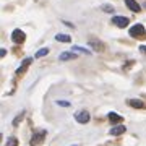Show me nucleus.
Segmentation results:
<instances>
[{"instance_id":"obj_6","label":"nucleus","mask_w":146,"mask_h":146,"mask_svg":"<svg viewBox=\"0 0 146 146\" xmlns=\"http://www.w3.org/2000/svg\"><path fill=\"white\" fill-rule=\"evenodd\" d=\"M75 119H76V122H80V123H88L91 117H89L88 110H81V112H76V114H75Z\"/></svg>"},{"instance_id":"obj_20","label":"nucleus","mask_w":146,"mask_h":146,"mask_svg":"<svg viewBox=\"0 0 146 146\" xmlns=\"http://www.w3.org/2000/svg\"><path fill=\"white\" fill-rule=\"evenodd\" d=\"M63 25H65V26H68V28H75V26H73V23H70V21H65V20H63Z\"/></svg>"},{"instance_id":"obj_13","label":"nucleus","mask_w":146,"mask_h":146,"mask_svg":"<svg viewBox=\"0 0 146 146\" xmlns=\"http://www.w3.org/2000/svg\"><path fill=\"white\" fill-rule=\"evenodd\" d=\"M55 39H57L58 42H72V37L68 36V34H57Z\"/></svg>"},{"instance_id":"obj_10","label":"nucleus","mask_w":146,"mask_h":146,"mask_svg":"<svg viewBox=\"0 0 146 146\" xmlns=\"http://www.w3.org/2000/svg\"><path fill=\"white\" fill-rule=\"evenodd\" d=\"M76 58V54H72V52H63L60 54V60L65 62V60H75Z\"/></svg>"},{"instance_id":"obj_11","label":"nucleus","mask_w":146,"mask_h":146,"mask_svg":"<svg viewBox=\"0 0 146 146\" xmlns=\"http://www.w3.org/2000/svg\"><path fill=\"white\" fill-rule=\"evenodd\" d=\"M125 127L123 125H119V127H114V128H110V135H122V133H125Z\"/></svg>"},{"instance_id":"obj_8","label":"nucleus","mask_w":146,"mask_h":146,"mask_svg":"<svg viewBox=\"0 0 146 146\" xmlns=\"http://www.w3.org/2000/svg\"><path fill=\"white\" fill-rule=\"evenodd\" d=\"M31 62H33V58H25V60H23V63H21V67L16 70V75H21V73H23L28 67H29V65H31Z\"/></svg>"},{"instance_id":"obj_5","label":"nucleus","mask_w":146,"mask_h":146,"mask_svg":"<svg viewBox=\"0 0 146 146\" xmlns=\"http://www.w3.org/2000/svg\"><path fill=\"white\" fill-rule=\"evenodd\" d=\"M44 136H46V130H42V131H36L34 135L31 136V146H37L39 143H41L42 140H44Z\"/></svg>"},{"instance_id":"obj_21","label":"nucleus","mask_w":146,"mask_h":146,"mask_svg":"<svg viewBox=\"0 0 146 146\" xmlns=\"http://www.w3.org/2000/svg\"><path fill=\"white\" fill-rule=\"evenodd\" d=\"M7 55V50L5 49H0V57H5Z\"/></svg>"},{"instance_id":"obj_4","label":"nucleus","mask_w":146,"mask_h":146,"mask_svg":"<svg viewBox=\"0 0 146 146\" xmlns=\"http://www.w3.org/2000/svg\"><path fill=\"white\" fill-rule=\"evenodd\" d=\"M112 25H115L117 28H127L128 26V18H125V16H114L112 18Z\"/></svg>"},{"instance_id":"obj_2","label":"nucleus","mask_w":146,"mask_h":146,"mask_svg":"<svg viewBox=\"0 0 146 146\" xmlns=\"http://www.w3.org/2000/svg\"><path fill=\"white\" fill-rule=\"evenodd\" d=\"M88 44H89V47H93V52H102L106 49L104 42H101L99 39H96V37H91Z\"/></svg>"},{"instance_id":"obj_3","label":"nucleus","mask_w":146,"mask_h":146,"mask_svg":"<svg viewBox=\"0 0 146 146\" xmlns=\"http://www.w3.org/2000/svg\"><path fill=\"white\" fill-rule=\"evenodd\" d=\"M25 39H26V34L21 29H15V31L11 33V41L15 42V44H23Z\"/></svg>"},{"instance_id":"obj_7","label":"nucleus","mask_w":146,"mask_h":146,"mask_svg":"<svg viewBox=\"0 0 146 146\" xmlns=\"http://www.w3.org/2000/svg\"><path fill=\"white\" fill-rule=\"evenodd\" d=\"M125 5L128 7L131 11H135V13H140L141 11V7L136 3V0H125Z\"/></svg>"},{"instance_id":"obj_14","label":"nucleus","mask_w":146,"mask_h":146,"mask_svg":"<svg viewBox=\"0 0 146 146\" xmlns=\"http://www.w3.org/2000/svg\"><path fill=\"white\" fill-rule=\"evenodd\" d=\"M47 54H49V49L47 47H44V49H39L36 52V58H41V57H46Z\"/></svg>"},{"instance_id":"obj_18","label":"nucleus","mask_w":146,"mask_h":146,"mask_svg":"<svg viewBox=\"0 0 146 146\" xmlns=\"http://www.w3.org/2000/svg\"><path fill=\"white\" fill-rule=\"evenodd\" d=\"M23 117H25V112H20V115H18V117H16V119L13 120V125H18L21 120H23Z\"/></svg>"},{"instance_id":"obj_22","label":"nucleus","mask_w":146,"mask_h":146,"mask_svg":"<svg viewBox=\"0 0 146 146\" xmlns=\"http://www.w3.org/2000/svg\"><path fill=\"white\" fill-rule=\"evenodd\" d=\"M140 50H141L143 54H146V46H141V47H140Z\"/></svg>"},{"instance_id":"obj_23","label":"nucleus","mask_w":146,"mask_h":146,"mask_svg":"<svg viewBox=\"0 0 146 146\" xmlns=\"http://www.w3.org/2000/svg\"><path fill=\"white\" fill-rule=\"evenodd\" d=\"M73 146H75V145H73Z\"/></svg>"},{"instance_id":"obj_17","label":"nucleus","mask_w":146,"mask_h":146,"mask_svg":"<svg viewBox=\"0 0 146 146\" xmlns=\"http://www.w3.org/2000/svg\"><path fill=\"white\" fill-rule=\"evenodd\" d=\"M73 50H78V52H83V54H91L88 49H84V47H80V46H75V47H73Z\"/></svg>"},{"instance_id":"obj_12","label":"nucleus","mask_w":146,"mask_h":146,"mask_svg":"<svg viewBox=\"0 0 146 146\" xmlns=\"http://www.w3.org/2000/svg\"><path fill=\"white\" fill-rule=\"evenodd\" d=\"M109 120L112 122V123H119V122H122V117H120L119 114H115V112H109Z\"/></svg>"},{"instance_id":"obj_19","label":"nucleus","mask_w":146,"mask_h":146,"mask_svg":"<svg viewBox=\"0 0 146 146\" xmlns=\"http://www.w3.org/2000/svg\"><path fill=\"white\" fill-rule=\"evenodd\" d=\"M57 104L60 106V107H68L70 102H68V101H57Z\"/></svg>"},{"instance_id":"obj_9","label":"nucleus","mask_w":146,"mask_h":146,"mask_svg":"<svg viewBox=\"0 0 146 146\" xmlns=\"http://www.w3.org/2000/svg\"><path fill=\"white\" fill-rule=\"evenodd\" d=\"M128 106L135 107V109H143V107H145L143 101H140V99H128Z\"/></svg>"},{"instance_id":"obj_1","label":"nucleus","mask_w":146,"mask_h":146,"mask_svg":"<svg viewBox=\"0 0 146 146\" xmlns=\"http://www.w3.org/2000/svg\"><path fill=\"white\" fill-rule=\"evenodd\" d=\"M128 34H130L131 37H135V39H145V37H146V29H145L143 25L136 23V25H133V26L130 28Z\"/></svg>"},{"instance_id":"obj_16","label":"nucleus","mask_w":146,"mask_h":146,"mask_svg":"<svg viewBox=\"0 0 146 146\" xmlns=\"http://www.w3.org/2000/svg\"><path fill=\"white\" fill-rule=\"evenodd\" d=\"M102 10L107 11V13H114V7L109 5V3H106V5H102Z\"/></svg>"},{"instance_id":"obj_15","label":"nucleus","mask_w":146,"mask_h":146,"mask_svg":"<svg viewBox=\"0 0 146 146\" xmlns=\"http://www.w3.org/2000/svg\"><path fill=\"white\" fill-rule=\"evenodd\" d=\"M5 146H18V140L16 138H8Z\"/></svg>"}]
</instances>
